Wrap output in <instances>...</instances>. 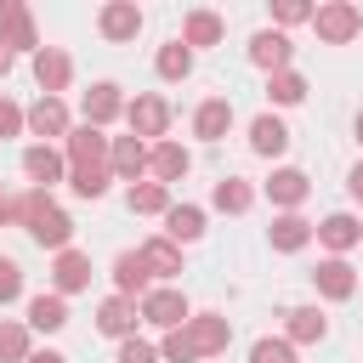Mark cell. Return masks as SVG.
Listing matches in <instances>:
<instances>
[{"instance_id":"6da1fadb","label":"cell","mask_w":363,"mask_h":363,"mask_svg":"<svg viewBox=\"0 0 363 363\" xmlns=\"http://www.w3.org/2000/svg\"><path fill=\"white\" fill-rule=\"evenodd\" d=\"M62 153H68V187L79 199H102L113 182V136H102L96 125H74Z\"/></svg>"},{"instance_id":"603a6c76","label":"cell","mask_w":363,"mask_h":363,"mask_svg":"<svg viewBox=\"0 0 363 363\" xmlns=\"http://www.w3.org/2000/svg\"><path fill=\"white\" fill-rule=\"evenodd\" d=\"M323 335H329V318L318 306H289L284 312V340L289 346H318Z\"/></svg>"},{"instance_id":"4fadbf2b","label":"cell","mask_w":363,"mask_h":363,"mask_svg":"<svg viewBox=\"0 0 363 363\" xmlns=\"http://www.w3.org/2000/svg\"><path fill=\"white\" fill-rule=\"evenodd\" d=\"M34 79H40V96H62L68 79H74V57L57 51V45H40L34 51Z\"/></svg>"},{"instance_id":"f546056e","label":"cell","mask_w":363,"mask_h":363,"mask_svg":"<svg viewBox=\"0 0 363 363\" xmlns=\"http://www.w3.org/2000/svg\"><path fill=\"white\" fill-rule=\"evenodd\" d=\"M255 204V187L244 182V176H221L216 187H210V210H227V216H244Z\"/></svg>"},{"instance_id":"484cf974","label":"cell","mask_w":363,"mask_h":363,"mask_svg":"<svg viewBox=\"0 0 363 363\" xmlns=\"http://www.w3.org/2000/svg\"><path fill=\"white\" fill-rule=\"evenodd\" d=\"M136 255L147 261V272H153V278H182V244H170L164 233L142 238V244H136Z\"/></svg>"},{"instance_id":"d590c367","label":"cell","mask_w":363,"mask_h":363,"mask_svg":"<svg viewBox=\"0 0 363 363\" xmlns=\"http://www.w3.org/2000/svg\"><path fill=\"white\" fill-rule=\"evenodd\" d=\"M312 11H318V6H306V0H278V6H272V23H278V34H284V28H295V23H312Z\"/></svg>"},{"instance_id":"9a60e30c","label":"cell","mask_w":363,"mask_h":363,"mask_svg":"<svg viewBox=\"0 0 363 363\" xmlns=\"http://www.w3.org/2000/svg\"><path fill=\"white\" fill-rule=\"evenodd\" d=\"M233 119H238V113H233V96H204V102L193 108V136H199V142H221V136L233 130Z\"/></svg>"},{"instance_id":"5bb4252c","label":"cell","mask_w":363,"mask_h":363,"mask_svg":"<svg viewBox=\"0 0 363 363\" xmlns=\"http://www.w3.org/2000/svg\"><path fill=\"white\" fill-rule=\"evenodd\" d=\"M250 62H255V68H267V74H284V68H295V45H289V34H278V28H261V34L250 40Z\"/></svg>"},{"instance_id":"5b68a950","label":"cell","mask_w":363,"mask_h":363,"mask_svg":"<svg viewBox=\"0 0 363 363\" xmlns=\"http://www.w3.org/2000/svg\"><path fill=\"white\" fill-rule=\"evenodd\" d=\"M136 312H142V323H153V329H182L187 318H193V306H187V295L182 289H170V284H159V289H147L142 301H136Z\"/></svg>"},{"instance_id":"4316f807","label":"cell","mask_w":363,"mask_h":363,"mask_svg":"<svg viewBox=\"0 0 363 363\" xmlns=\"http://www.w3.org/2000/svg\"><path fill=\"white\" fill-rule=\"evenodd\" d=\"M113 176L130 182V187L147 176V142L142 136H113Z\"/></svg>"},{"instance_id":"f35d334b","label":"cell","mask_w":363,"mask_h":363,"mask_svg":"<svg viewBox=\"0 0 363 363\" xmlns=\"http://www.w3.org/2000/svg\"><path fill=\"white\" fill-rule=\"evenodd\" d=\"M11 221H23V193H6L0 187V227H11Z\"/></svg>"},{"instance_id":"7a4b0ae2","label":"cell","mask_w":363,"mask_h":363,"mask_svg":"<svg viewBox=\"0 0 363 363\" xmlns=\"http://www.w3.org/2000/svg\"><path fill=\"white\" fill-rule=\"evenodd\" d=\"M17 227H28V238H34L40 250H51V255L74 250V221H68V210H62L45 187H28V193H23V221H17Z\"/></svg>"},{"instance_id":"74e56055","label":"cell","mask_w":363,"mask_h":363,"mask_svg":"<svg viewBox=\"0 0 363 363\" xmlns=\"http://www.w3.org/2000/svg\"><path fill=\"white\" fill-rule=\"evenodd\" d=\"M113 363H159V346H147V340H119V352H113Z\"/></svg>"},{"instance_id":"1f68e13d","label":"cell","mask_w":363,"mask_h":363,"mask_svg":"<svg viewBox=\"0 0 363 363\" xmlns=\"http://www.w3.org/2000/svg\"><path fill=\"white\" fill-rule=\"evenodd\" d=\"M267 102H272V108H295V102H306V74H301V68L267 74Z\"/></svg>"},{"instance_id":"52a82bcc","label":"cell","mask_w":363,"mask_h":363,"mask_svg":"<svg viewBox=\"0 0 363 363\" xmlns=\"http://www.w3.org/2000/svg\"><path fill=\"white\" fill-rule=\"evenodd\" d=\"M23 113H28V130H34L40 142H51V147H57V136L68 142V130H74V113H68L62 96H34Z\"/></svg>"},{"instance_id":"83f0119b","label":"cell","mask_w":363,"mask_h":363,"mask_svg":"<svg viewBox=\"0 0 363 363\" xmlns=\"http://www.w3.org/2000/svg\"><path fill=\"white\" fill-rule=\"evenodd\" d=\"M164 238L170 244H199L204 238V204H170L164 210Z\"/></svg>"},{"instance_id":"7c38bea8","label":"cell","mask_w":363,"mask_h":363,"mask_svg":"<svg viewBox=\"0 0 363 363\" xmlns=\"http://www.w3.org/2000/svg\"><path fill=\"white\" fill-rule=\"evenodd\" d=\"M96 28H102V40L125 45V40L142 34V6H136V0H108V6L96 11Z\"/></svg>"},{"instance_id":"ffe728a7","label":"cell","mask_w":363,"mask_h":363,"mask_svg":"<svg viewBox=\"0 0 363 363\" xmlns=\"http://www.w3.org/2000/svg\"><path fill=\"white\" fill-rule=\"evenodd\" d=\"M147 170H153V182H164V187H170V182H182V176L193 170V153H187L182 142H170V136H164V142H153V147H147Z\"/></svg>"},{"instance_id":"8992f818","label":"cell","mask_w":363,"mask_h":363,"mask_svg":"<svg viewBox=\"0 0 363 363\" xmlns=\"http://www.w3.org/2000/svg\"><path fill=\"white\" fill-rule=\"evenodd\" d=\"M182 340H187L193 357H216V352L233 346V323H227L221 312H193V318L182 323Z\"/></svg>"},{"instance_id":"7bdbcfd3","label":"cell","mask_w":363,"mask_h":363,"mask_svg":"<svg viewBox=\"0 0 363 363\" xmlns=\"http://www.w3.org/2000/svg\"><path fill=\"white\" fill-rule=\"evenodd\" d=\"M352 136H357V147H363V113H357V119H352Z\"/></svg>"},{"instance_id":"ba28073f","label":"cell","mask_w":363,"mask_h":363,"mask_svg":"<svg viewBox=\"0 0 363 363\" xmlns=\"http://www.w3.org/2000/svg\"><path fill=\"white\" fill-rule=\"evenodd\" d=\"M23 176L34 182V187H57V182H68V153L62 147H51V142H34V147H23Z\"/></svg>"},{"instance_id":"30bf717a","label":"cell","mask_w":363,"mask_h":363,"mask_svg":"<svg viewBox=\"0 0 363 363\" xmlns=\"http://www.w3.org/2000/svg\"><path fill=\"white\" fill-rule=\"evenodd\" d=\"M79 113H85V125H113V119H125V91L113 85V79H96L85 96H79Z\"/></svg>"},{"instance_id":"3957f363","label":"cell","mask_w":363,"mask_h":363,"mask_svg":"<svg viewBox=\"0 0 363 363\" xmlns=\"http://www.w3.org/2000/svg\"><path fill=\"white\" fill-rule=\"evenodd\" d=\"M125 125H130V136H142V142L153 147V142H164V130H170V102L153 96V91H136V96L125 102Z\"/></svg>"},{"instance_id":"8fae6325","label":"cell","mask_w":363,"mask_h":363,"mask_svg":"<svg viewBox=\"0 0 363 363\" xmlns=\"http://www.w3.org/2000/svg\"><path fill=\"white\" fill-rule=\"evenodd\" d=\"M0 40L11 51H40V28H34V11L23 0H0Z\"/></svg>"},{"instance_id":"d6986e66","label":"cell","mask_w":363,"mask_h":363,"mask_svg":"<svg viewBox=\"0 0 363 363\" xmlns=\"http://www.w3.org/2000/svg\"><path fill=\"white\" fill-rule=\"evenodd\" d=\"M312 284H318V295H323V301H352V295H357V272H352V261H346V255L318 261Z\"/></svg>"},{"instance_id":"2e32d148","label":"cell","mask_w":363,"mask_h":363,"mask_svg":"<svg viewBox=\"0 0 363 363\" xmlns=\"http://www.w3.org/2000/svg\"><path fill=\"white\" fill-rule=\"evenodd\" d=\"M318 238V221H306V216H272V227H267V244L278 250V255H295V250H306Z\"/></svg>"},{"instance_id":"d4e9b609","label":"cell","mask_w":363,"mask_h":363,"mask_svg":"<svg viewBox=\"0 0 363 363\" xmlns=\"http://www.w3.org/2000/svg\"><path fill=\"white\" fill-rule=\"evenodd\" d=\"M250 147H255L261 159H278V153L289 147V125H284L272 108H267V113H255V119H250Z\"/></svg>"},{"instance_id":"e575fe53","label":"cell","mask_w":363,"mask_h":363,"mask_svg":"<svg viewBox=\"0 0 363 363\" xmlns=\"http://www.w3.org/2000/svg\"><path fill=\"white\" fill-rule=\"evenodd\" d=\"M250 363H295V346H289L284 335H261V340L250 346Z\"/></svg>"},{"instance_id":"e0dca14e","label":"cell","mask_w":363,"mask_h":363,"mask_svg":"<svg viewBox=\"0 0 363 363\" xmlns=\"http://www.w3.org/2000/svg\"><path fill=\"white\" fill-rule=\"evenodd\" d=\"M318 244H323L329 255H346V250H357V244H363V221H357L352 210H335V216H323V221H318Z\"/></svg>"},{"instance_id":"44dd1931","label":"cell","mask_w":363,"mask_h":363,"mask_svg":"<svg viewBox=\"0 0 363 363\" xmlns=\"http://www.w3.org/2000/svg\"><path fill=\"white\" fill-rule=\"evenodd\" d=\"M153 272H147V261L136 255V250H119L113 255V295H125V301H142L153 284H147Z\"/></svg>"},{"instance_id":"cb8c5ba5","label":"cell","mask_w":363,"mask_h":363,"mask_svg":"<svg viewBox=\"0 0 363 363\" xmlns=\"http://www.w3.org/2000/svg\"><path fill=\"white\" fill-rule=\"evenodd\" d=\"M221 34H227L221 11H204V6H199V11L182 17V34H176V40H182L187 51H199V45H221Z\"/></svg>"},{"instance_id":"ab89813d","label":"cell","mask_w":363,"mask_h":363,"mask_svg":"<svg viewBox=\"0 0 363 363\" xmlns=\"http://www.w3.org/2000/svg\"><path fill=\"white\" fill-rule=\"evenodd\" d=\"M346 193H352V199H357V204H363V159H357V164H352V170H346Z\"/></svg>"},{"instance_id":"ac0fdd59","label":"cell","mask_w":363,"mask_h":363,"mask_svg":"<svg viewBox=\"0 0 363 363\" xmlns=\"http://www.w3.org/2000/svg\"><path fill=\"white\" fill-rule=\"evenodd\" d=\"M51 289L68 301V295H79V289H91V255L85 250H62L57 261H51Z\"/></svg>"},{"instance_id":"f1b7e54d","label":"cell","mask_w":363,"mask_h":363,"mask_svg":"<svg viewBox=\"0 0 363 363\" xmlns=\"http://www.w3.org/2000/svg\"><path fill=\"white\" fill-rule=\"evenodd\" d=\"M28 329H40V335H57L62 323H68V301L57 295V289H45V295H28V318H23Z\"/></svg>"},{"instance_id":"836d02e7","label":"cell","mask_w":363,"mask_h":363,"mask_svg":"<svg viewBox=\"0 0 363 363\" xmlns=\"http://www.w3.org/2000/svg\"><path fill=\"white\" fill-rule=\"evenodd\" d=\"M153 68H159V79H187V74H193V51H187L182 40H164L159 57H153Z\"/></svg>"},{"instance_id":"8d00e7d4","label":"cell","mask_w":363,"mask_h":363,"mask_svg":"<svg viewBox=\"0 0 363 363\" xmlns=\"http://www.w3.org/2000/svg\"><path fill=\"white\" fill-rule=\"evenodd\" d=\"M11 301H23V267L11 255H0V306H11Z\"/></svg>"},{"instance_id":"b9f144b4","label":"cell","mask_w":363,"mask_h":363,"mask_svg":"<svg viewBox=\"0 0 363 363\" xmlns=\"http://www.w3.org/2000/svg\"><path fill=\"white\" fill-rule=\"evenodd\" d=\"M6 68H11V45L0 40V79H6Z\"/></svg>"},{"instance_id":"4dcf8cb0","label":"cell","mask_w":363,"mask_h":363,"mask_svg":"<svg viewBox=\"0 0 363 363\" xmlns=\"http://www.w3.org/2000/svg\"><path fill=\"white\" fill-rule=\"evenodd\" d=\"M125 204H130V216H164L176 199L164 182H136V187H125Z\"/></svg>"},{"instance_id":"277c9868","label":"cell","mask_w":363,"mask_h":363,"mask_svg":"<svg viewBox=\"0 0 363 363\" xmlns=\"http://www.w3.org/2000/svg\"><path fill=\"white\" fill-rule=\"evenodd\" d=\"M312 28H318L323 45H352V40L363 34V11H357L352 0H329V6L312 11Z\"/></svg>"},{"instance_id":"7402d4cb","label":"cell","mask_w":363,"mask_h":363,"mask_svg":"<svg viewBox=\"0 0 363 363\" xmlns=\"http://www.w3.org/2000/svg\"><path fill=\"white\" fill-rule=\"evenodd\" d=\"M136 323H142V312H136V301H125V295H108V301L96 306V329L113 335V340H130Z\"/></svg>"},{"instance_id":"d6a6232c","label":"cell","mask_w":363,"mask_h":363,"mask_svg":"<svg viewBox=\"0 0 363 363\" xmlns=\"http://www.w3.org/2000/svg\"><path fill=\"white\" fill-rule=\"evenodd\" d=\"M28 335H34V329H28L23 318H0V363H28V352H34Z\"/></svg>"},{"instance_id":"60d3db41","label":"cell","mask_w":363,"mask_h":363,"mask_svg":"<svg viewBox=\"0 0 363 363\" xmlns=\"http://www.w3.org/2000/svg\"><path fill=\"white\" fill-rule=\"evenodd\" d=\"M28 363H68V357H62V352H51V346H34V352H28Z\"/></svg>"},{"instance_id":"9c48e42d","label":"cell","mask_w":363,"mask_h":363,"mask_svg":"<svg viewBox=\"0 0 363 363\" xmlns=\"http://www.w3.org/2000/svg\"><path fill=\"white\" fill-rule=\"evenodd\" d=\"M261 193H267V204H272L278 216H289V210H301V204H306V193H312V182H306V170H295V164H284V170H272V176L261 182Z\"/></svg>"}]
</instances>
